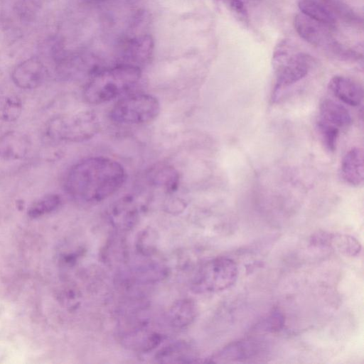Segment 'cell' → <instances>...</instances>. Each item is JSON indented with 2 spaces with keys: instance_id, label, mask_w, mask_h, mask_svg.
Here are the masks:
<instances>
[{
  "instance_id": "d6986e66",
  "label": "cell",
  "mask_w": 364,
  "mask_h": 364,
  "mask_svg": "<svg viewBox=\"0 0 364 364\" xmlns=\"http://www.w3.org/2000/svg\"><path fill=\"white\" fill-rule=\"evenodd\" d=\"M301 13L329 28L336 25V18L331 9L317 0H299Z\"/></svg>"
},
{
  "instance_id": "d4e9b609",
  "label": "cell",
  "mask_w": 364,
  "mask_h": 364,
  "mask_svg": "<svg viewBox=\"0 0 364 364\" xmlns=\"http://www.w3.org/2000/svg\"><path fill=\"white\" fill-rule=\"evenodd\" d=\"M284 315L279 310H273L264 321L266 331L275 332L279 331L284 324Z\"/></svg>"
},
{
  "instance_id": "8fae6325",
  "label": "cell",
  "mask_w": 364,
  "mask_h": 364,
  "mask_svg": "<svg viewBox=\"0 0 364 364\" xmlns=\"http://www.w3.org/2000/svg\"><path fill=\"white\" fill-rule=\"evenodd\" d=\"M154 43L151 36L144 34L130 38L122 50L123 63L140 67L149 62L152 56Z\"/></svg>"
},
{
  "instance_id": "277c9868",
  "label": "cell",
  "mask_w": 364,
  "mask_h": 364,
  "mask_svg": "<svg viewBox=\"0 0 364 364\" xmlns=\"http://www.w3.org/2000/svg\"><path fill=\"white\" fill-rule=\"evenodd\" d=\"M238 269L234 260L218 257L202 264L191 282V289L196 294L219 292L231 287L236 282Z\"/></svg>"
},
{
  "instance_id": "7402d4cb",
  "label": "cell",
  "mask_w": 364,
  "mask_h": 364,
  "mask_svg": "<svg viewBox=\"0 0 364 364\" xmlns=\"http://www.w3.org/2000/svg\"><path fill=\"white\" fill-rule=\"evenodd\" d=\"M154 180L156 183L163 185L167 190L173 191L177 186L178 176L173 168L164 167L158 171Z\"/></svg>"
},
{
  "instance_id": "6da1fadb",
  "label": "cell",
  "mask_w": 364,
  "mask_h": 364,
  "mask_svg": "<svg viewBox=\"0 0 364 364\" xmlns=\"http://www.w3.org/2000/svg\"><path fill=\"white\" fill-rule=\"evenodd\" d=\"M125 178L126 172L121 164L107 157L92 156L82 159L70 168L65 186L75 199L95 203L116 193Z\"/></svg>"
},
{
  "instance_id": "cb8c5ba5",
  "label": "cell",
  "mask_w": 364,
  "mask_h": 364,
  "mask_svg": "<svg viewBox=\"0 0 364 364\" xmlns=\"http://www.w3.org/2000/svg\"><path fill=\"white\" fill-rule=\"evenodd\" d=\"M327 3L332 8L331 11L333 14H337L341 18L342 17L347 21L355 22L358 20V16L346 5L341 2H336V0L327 1Z\"/></svg>"
},
{
  "instance_id": "9c48e42d",
  "label": "cell",
  "mask_w": 364,
  "mask_h": 364,
  "mask_svg": "<svg viewBox=\"0 0 364 364\" xmlns=\"http://www.w3.org/2000/svg\"><path fill=\"white\" fill-rule=\"evenodd\" d=\"M310 243L317 247H331L349 257L359 255L361 250V245L356 238L342 233L318 231L312 235Z\"/></svg>"
},
{
  "instance_id": "603a6c76",
  "label": "cell",
  "mask_w": 364,
  "mask_h": 364,
  "mask_svg": "<svg viewBox=\"0 0 364 364\" xmlns=\"http://www.w3.org/2000/svg\"><path fill=\"white\" fill-rule=\"evenodd\" d=\"M226 8L244 24L249 23V16L245 4L240 0H222Z\"/></svg>"
},
{
  "instance_id": "30bf717a",
  "label": "cell",
  "mask_w": 364,
  "mask_h": 364,
  "mask_svg": "<svg viewBox=\"0 0 364 364\" xmlns=\"http://www.w3.org/2000/svg\"><path fill=\"white\" fill-rule=\"evenodd\" d=\"M46 69L38 58H31L18 64L11 73L14 83L21 89L31 90L40 86L45 79Z\"/></svg>"
},
{
  "instance_id": "484cf974",
  "label": "cell",
  "mask_w": 364,
  "mask_h": 364,
  "mask_svg": "<svg viewBox=\"0 0 364 364\" xmlns=\"http://www.w3.org/2000/svg\"><path fill=\"white\" fill-rule=\"evenodd\" d=\"M323 1L327 2V1H333V0H323Z\"/></svg>"
},
{
  "instance_id": "2e32d148",
  "label": "cell",
  "mask_w": 364,
  "mask_h": 364,
  "mask_svg": "<svg viewBox=\"0 0 364 364\" xmlns=\"http://www.w3.org/2000/svg\"><path fill=\"white\" fill-rule=\"evenodd\" d=\"M197 314L198 307L194 300L181 299L170 307L166 316L167 323L174 329H184L193 323Z\"/></svg>"
},
{
  "instance_id": "4fadbf2b",
  "label": "cell",
  "mask_w": 364,
  "mask_h": 364,
  "mask_svg": "<svg viewBox=\"0 0 364 364\" xmlns=\"http://www.w3.org/2000/svg\"><path fill=\"white\" fill-rule=\"evenodd\" d=\"M328 89L337 99L350 106H358L363 101V87L350 77H333L329 81Z\"/></svg>"
},
{
  "instance_id": "e0dca14e",
  "label": "cell",
  "mask_w": 364,
  "mask_h": 364,
  "mask_svg": "<svg viewBox=\"0 0 364 364\" xmlns=\"http://www.w3.org/2000/svg\"><path fill=\"white\" fill-rule=\"evenodd\" d=\"M193 347L186 341H176L161 348L155 355L156 362L189 363L198 362Z\"/></svg>"
},
{
  "instance_id": "9a60e30c",
  "label": "cell",
  "mask_w": 364,
  "mask_h": 364,
  "mask_svg": "<svg viewBox=\"0 0 364 364\" xmlns=\"http://www.w3.org/2000/svg\"><path fill=\"white\" fill-rule=\"evenodd\" d=\"M31 146L28 136L22 132L9 131L0 136V158L19 160L24 158Z\"/></svg>"
},
{
  "instance_id": "4316f807",
  "label": "cell",
  "mask_w": 364,
  "mask_h": 364,
  "mask_svg": "<svg viewBox=\"0 0 364 364\" xmlns=\"http://www.w3.org/2000/svg\"><path fill=\"white\" fill-rule=\"evenodd\" d=\"M100 1H112V0H100Z\"/></svg>"
},
{
  "instance_id": "ac0fdd59",
  "label": "cell",
  "mask_w": 364,
  "mask_h": 364,
  "mask_svg": "<svg viewBox=\"0 0 364 364\" xmlns=\"http://www.w3.org/2000/svg\"><path fill=\"white\" fill-rule=\"evenodd\" d=\"M139 209L130 197H124L113 205L109 213L112 224L119 230L132 228L139 220Z\"/></svg>"
},
{
  "instance_id": "7a4b0ae2",
  "label": "cell",
  "mask_w": 364,
  "mask_h": 364,
  "mask_svg": "<svg viewBox=\"0 0 364 364\" xmlns=\"http://www.w3.org/2000/svg\"><path fill=\"white\" fill-rule=\"evenodd\" d=\"M141 77V68L119 63L95 72L85 85L82 96L90 105L107 102L133 88Z\"/></svg>"
},
{
  "instance_id": "5b68a950",
  "label": "cell",
  "mask_w": 364,
  "mask_h": 364,
  "mask_svg": "<svg viewBox=\"0 0 364 364\" xmlns=\"http://www.w3.org/2000/svg\"><path fill=\"white\" fill-rule=\"evenodd\" d=\"M313 63L311 56L305 53L295 52L288 41L280 43L273 56L276 78L274 95L306 76Z\"/></svg>"
},
{
  "instance_id": "ba28073f",
  "label": "cell",
  "mask_w": 364,
  "mask_h": 364,
  "mask_svg": "<svg viewBox=\"0 0 364 364\" xmlns=\"http://www.w3.org/2000/svg\"><path fill=\"white\" fill-rule=\"evenodd\" d=\"M263 342L250 338L234 341L210 357L208 362L216 363L245 362L257 358L265 350Z\"/></svg>"
},
{
  "instance_id": "52a82bcc",
  "label": "cell",
  "mask_w": 364,
  "mask_h": 364,
  "mask_svg": "<svg viewBox=\"0 0 364 364\" xmlns=\"http://www.w3.org/2000/svg\"><path fill=\"white\" fill-rule=\"evenodd\" d=\"M297 33L310 44L325 48L334 54L341 45L330 33L329 27L299 13L294 18Z\"/></svg>"
},
{
  "instance_id": "8992f818",
  "label": "cell",
  "mask_w": 364,
  "mask_h": 364,
  "mask_svg": "<svg viewBox=\"0 0 364 364\" xmlns=\"http://www.w3.org/2000/svg\"><path fill=\"white\" fill-rule=\"evenodd\" d=\"M160 109L157 98L139 93L118 100L111 109L109 117L117 124L140 125L153 122L159 114Z\"/></svg>"
},
{
  "instance_id": "44dd1931",
  "label": "cell",
  "mask_w": 364,
  "mask_h": 364,
  "mask_svg": "<svg viewBox=\"0 0 364 364\" xmlns=\"http://www.w3.org/2000/svg\"><path fill=\"white\" fill-rule=\"evenodd\" d=\"M60 203V198L57 194H48L34 202L28 210V215L38 217L55 210Z\"/></svg>"
},
{
  "instance_id": "7c38bea8",
  "label": "cell",
  "mask_w": 364,
  "mask_h": 364,
  "mask_svg": "<svg viewBox=\"0 0 364 364\" xmlns=\"http://www.w3.org/2000/svg\"><path fill=\"white\" fill-rule=\"evenodd\" d=\"M351 117L348 110L341 104L326 99L319 106L317 125L340 131L350 125Z\"/></svg>"
},
{
  "instance_id": "ffe728a7",
  "label": "cell",
  "mask_w": 364,
  "mask_h": 364,
  "mask_svg": "<svg viewBox=\"0 0 364 364\" xmlns=\"http://www.w3.org/2000/svg\"><path fill=\"white\" fill-rule=\"evenodd\" d=\"M23 104L21 99L14 95L0 96V121L11 122L21 114Z\"/></svg>"
},
{
  "instance_id": "5bb4252c",
  "label": "cell",
  "mask_w": 364,
  "mask_h": 364,
  "mask_svg": "<svg viewBox=\"0 0 364 364\" xmlns=\"http://www.w3.org/2000/svg\"><path fill=\"white\" fill-rule=\"evenodd\" d=\"M340 175L346 183L358 186L364 179L363 152L358 147L352 148L342 159Z\"/></svg>"
},
{
  "instance_id": "3957f363",
  "label": "cell",
  "mask_w": 364,
  "mask_h": 364,
  "mask_svg": "<svg viewBox=\"0 0 364 364\" xmlns=\"http://www.w3.org/2000/svg\"><path fill=\"white\" fill-rule=\"evenodd\" d=\"M100 129L97 114L85 109L55 117L48 123V135L56 140L80 142L95 136Z\"/></svg>"
}]
</instances>
